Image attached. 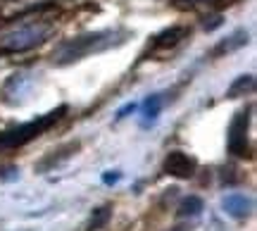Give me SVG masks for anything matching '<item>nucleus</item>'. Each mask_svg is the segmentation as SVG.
Here are the masks:
<instances>
[{"label": "nucleus", "instance_id": "f257e3e1", "mask_svg": "<svg viewBox=\"0 0 257 231\" xmlns=\"http://www.w3.org/2000/svg\"><path fill=\"white\" fill-rule=\"evenodd\" d=\"M131 36L134 34L124 27L98 29V31H86V34H79V36H72L67 41H62L53 50V65L67 67L83 60V57L100 55V53H107V50L121 48Z\"/></svg>", "mask_w": 257, "mask_h": 231}, {"label": "nucleus", "instance_id": "f03ea898", "mask_svg": "<svg viewBox=\"0 0 257 231\" xmlns=\"http://www.w3.org/2000/svg\"><path fill=\"white\" fill-rule=\"evenodd\" d=\"M64 114H67V105H60L57 110L46 112V114H41V117L27 122V124H19V127H12L8 131H0V153L24 148L27 143L36 141L38 136H43L50 127H55Z\"/></svg>", "mask_w": 257, "mask_h": 231}, {"label": "nucleus", "instance_id": "7ed1b4c3", "mask_svg": "<svg viewBox=\"0 0 257 231\" xmlns=\"http://www.w3.org/2000/svg\"><path fill=\"white\" fill-rule=\"evenodd\" d=\"M53 27L48 22H41V19H34V22H22L15 29L5 31L0 36V53H24V50H31V48L46 43L48 36H50Z\"/></svg>", "mask_w": 257, "mask_h": 231}, {"label": "nucleus", "instance_id": "20e7f679", "mask_svg": "<svg viewBox=\"0 0 257 231\" xmlns=\"http://www.w3.org/2000/svg\"><path fill=\"white\" fill-rule=\"evenodd\" d=\"M36 86V74L34 72H15L10 74L0 88V100L5 105H24L31 98V91Z\"/></svg>", "mask_w": 257, "mask_h": 231}, {"label": "nucleus", "instance_id": "39448f33", "mask_svg": "<svg viewBox=\"0 0 257 231\" xmlns=\"http://www.w3.org/2000/svg\"><path fill=\"white\" fill-rule=\"evenodd\" d=\"M250 110H238L233 114V120L229 124V134H226V148L231 155L236 157H248L250 146H248V127H250Z\"/></svg>", "mask_w": 257, "mask_h": 231}, {"label": "nucleus", "instance_id": "423d86ee", "mask_svg": "<svg viewBox=\"0 0 257 231\" xmlns=\"http://www.w3.org/2000/svg\"><path fill=\"white\" fill-rule=\"evenodd\" d=\"M165 172L169 176H176V179H191L198 169V160L184 150H172L169 155L165 157Z\"/></svg>", "mask_w": 257, "mask_h": 231}, {"label": "nucleus", "instance_id": "0eeeda50", "mask_svg": "<svg viewBox=\"0 0 257 231\" xmlns=\"http://www.w3.org/2000/svg\"><path fill=\"white\" fill-rule=\"evenodd\" d=\"M81 148V143L79 141H69V143H64V146H57L55 150H50L46 157H41L36 162V172L38 174H46V172H53L55 167L64 165L67 160H72L76 153Z\"/></svg>", "mask_w": 257, "mask_h": 231}, {"label": "nucleus", "instance_id": "6e6552de", "mask_svg": "<svg viewBox=\"0 0 257 231\" xmlns=\"http://www.w3.org/2000/svg\"><path fill=\"white\" fill-rule=\"evenodd\" d=\"M191 36V29L184 27V24H176V27H169L165 31H160L153 43H150V50L153 53H167V50H174L184 43L186 38Z\"/></svg>", "mask_w": 257, "mask_h": 231}, {"label": "nucleus", "instance_id": "1a4fd4ad", "mask_svg": "<svg viewBox=\"0 0 257 231\" xmlns=\"http://www.w3.org/2000/svg\"><path fill=\"white\" fill-rule=\"evenodd\" d=\"M221 207H224V212L229 214L231 219H248L250 214H252V198L245 193H238V191H233V193H226L221 198Z\"/></svg>", "mask_w": 257, "mask_h": 231}, {"label": "nucleus", "instance_id": "9d476101", "mask_svg": "<svg viewBox=\"0 0 257 231\" xmlns=\"http://www.w3.org/2000/svg\"><path fill=\"white\" fill-rule=\"evenodd\" d=\"M250 41V34L245 31V29H236L231 36H226L224 41H219L217 46H214V50H212V55L214 57H221V55H229V53H233V50H238V48L248 46Z\"/></svg>", "mask_w": 257, "mask_h": 231}, {"label": "nucleus", "instance_id": "9b49d317", "mask_svg": "<svg viewBox=\"0 0 257 231\" xmlns=\"http://www.w3.org/2000/svg\"><path fill=\"white\" fill-rule=\"evenodd\" d=\"M162 105H165V98L162 93H153L150 98H146L143 102V127H153L162 112Z\"/></svg>", "mask_w": 257, "mask_h": 231}, {"label": "nucleus", "instance_id": "f8f14e48", "mask_svg": "<svg viewBox=\"0 0 257 231\" xmlns=\"http://www.w3.org/2000/svg\"><path fill=\"white\" fill-rule=\"evenodd\" d=\"M202 210H205V200H202L200 195H188V198L181 200L176 214H179V217H184V219H193V217H200Z\"/></svg>", "mask_w": 257, "mask_h": 231}, {"label": "nucleus", "instance_id": "ddd939ff", "mask_svg": "<svg viewBox=\"0 0 257 231\" xmlns=\"http://www.w3.org/2000/svg\"><path fill=\"white\" fill-rule=\"evenodd\" d=\"M252 91H255V76L252 74H240V76H236V81L229 86L226 98H240V95L252 93Z\"/></svg>", "mask_w": 257, "mask_h": 231}, {"label": "nucleus", "instance_id": "4468645a", "mask_svg": "<svg viewBox=\"0 0 257 231\" xmlns=\"http://www.w3.org/2000/svg\"><path fill=\"white\" fill-rule=\"evenodd\" d=\"M112 219V205H100L95 207L91 214V219L86 224V231H100L107 226V222Z\"/></svg>", "mask_w": 257, "mask_h": 231}, {"label": "nucleus", "instance_id": "2eb2a0df", "mask_svg": "<svg viewBox=\"0 0 257 231\" xmlns=\"http://www.w3.org/2000/svg\"><path fill=\"white\" fill-rule=\"evenodd\" d=\"M119 179H121V172H119V169H110V172H105V174H102V184L112 186V184H117Z\"/></svg>", "mask_w": 257, "mask_h": 231}, {"label": "nucleus", "instance_id": "dca6fc26", "mask_svg": "<svg viewBox=\"0 0 257 231\" xmlns=\"http://www.w3.org/2000/svg\"><path fill=\"white\" fill-rule=\"evenodd\" d=\"M136 102H128V105H124L121 110H117V120H124V117H128V112H136Z\"/></svg>", "mask_w": 257, "mask_h": 231}, {"label": "nucleus", "instance_id": "f3484780", "mask_svg": "<svg viewBox=\"0 0 257 231\" xmlns=\"http://www.w3.org/2000/svg\"><path fill=\"white\" fill-rule=\"evenodd\" d=\"M169 231H188L186 226H174V229H169Z\"/></svg>", "mask_w": 257, "mask_h": 231}]
</instances>
